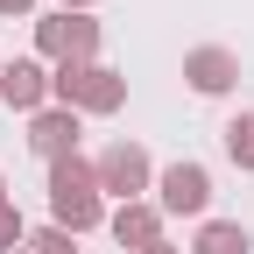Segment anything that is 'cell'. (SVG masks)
Segmentation results:
<instances>
[{
    "mask_svg": "<svg viewBox=\"0 0 254 254\" xmlns=\"http://www.w3.org/2000/svg\"><path fill=\"white\" fill-rule=\"evenodd\" d=\"M99 219H106L99 170H92L85 155H64V163H50V226H64V233H92Z\"/></svg>",
    "mask_w": 254,
    "mask_h": 254,
    "instance_id": "1",
    "label": "cell"
},
{
    "mask_svg": "<svg viewBox=\"0 0 254 254\" xmlns=\"http://www.w3.org/2000/svg\"><path fill=\"white\" fill-rule=\"evenodd\" d=\"M50 99L71 113H120L127 106V78L106 64H57L50 71Z\"/></svg>",
    "mask_w": 254,
    "mask_h": 254,
    "instance_id": "2",
    "label": "cell"
},
{
    "mask_svg": "<svg viewBox=\"0 0 254 254\" xmlns=\"http://www.w3.org/2000/svg\"><path fill=\"white\" fill-rule=\"evenodd\" d=\"M36 50H43L50 64H92V50H99V21L57 7V14L36 21Z\"/></svg>",
    "mask_w": 254,
    "mask_h": 254,
    "instance_id": "3",
    "label": "cell"
},
{
    "mask_svg": "<svg viewBox=\"0 0 254 254\" xmlns=\"http://www.w3.org/2000/svg\"><path fill=\"white\" fill-rule=\"evenodd\" d=\"M92 170H99V190H113L120 205H134L141 190L155 184V163H148V148H141V141H113Z\"/></svg>",
    "mask_w": 254,
    "mask_h": 254,
    "instance_id": "4",
    "label": "cell"
},
{
    "mask_svg": "<svg viewBox=\"0 0 254 254\" xmlns=\"http://www.w3.org/2000/svg\"><path fill=\"white\" fill-rule=\"evenodd\" d=\"M155 212H177V219H198L205 205H212V177H205V163H170L163 177H155Z\"/></svg>",
    "mask_w": 254,
    "mask_h": 254,
    "instance_id": "5",
    "label": "cell"
},
{
    "mask_svg": "<svg viewBox=\"0 0 254 254\" xmlns=\"http://www.w3.org/2000/svg\"><path fill=\"white\" fill-rule=\"evenodd\" d=\"M0 99H7L14 113H28L36 120L43 106H50V71L36 57H14V64H0Z\"/></svg>",
    "mask_w": 254,
    "mask_h": 254,
    "instance_id": "6",
    "label": "cell"
},
{
    "mask_svg": "<svg viewBox=\"0 0 254 254\" xmlns=\"http://www.w3.org/2000/svg\"><path fill=\"white\" fill-rule=\"evenodd\" d=\"M184 78H190V92L219 99V92H233V85H240V57H233V50H219V43H205V50H190V57H184Z\"/></svg>",
    "mask_w": 254,
    "mask_h": 254,
    "instance_id": "7",
    "label": "cell"
},
{
    "mask_svg": "<svg viewBox=\"0 0 254 254\" xmlns=\"http://www.w3.org/2000/svg\"><path fill=\"white\" fill-rule=\"evenodd\" d=\"M28 148H36L43 163L78 155V113H71V106H43L36 120H28Z\"/></svg>",
    "mask_w": 254,
    "mask_h": 254,
    "instance_id": "8",
    "label": "cell"
},
{
    "mask_svg": "<svg viewBox=\"0 0 254 254\" xmlns=\"http://www.w3.org/2000/svg\"><path fill=\"white\" fill-rule=\"evenodd\" d=\"M106 226H113V240H120V247H134V254H148L155 240H163V212H155L148 198H134V205H120V212L106 219Z\"/></svg>",
    "mask_w": 254,
    "mask_h": 254,
    "instance_id": "9",
    "label": "cell"
},
{
    "mask_svg": "<svg viewBox=\"0 0 254 254\" xmlns=\"http://www.w3.org/2000/svg\"><path fill=\"white\" fill-rule=\"evenodd\" d=\"M190 254H254V240H247L240 219H212V226H198V247Z\"/></svg>",
    "mask_w": 254,
    "mask_h": 254,
    "instance_id": "10",
    "label": "cell"
},
{
    "mask_svg": "<svg viewBox=\"0 0 254 254\" xmlns=\"http://www.w3.org/2000/svg\"><path fill=\"white\" fill-rule=\"evenodd\" d=\"M226 155L240 170H254V113H240V120H226Z\"/></svg>",
    "mask_w": 254,
    "mask_h": 254,
    "instance_id": "11",
    "label": "cell"
},
{
    "mask_svg": "<svg viewBox=\"0 0 254 254\" xmlns=\"http://www.w3.org/2000/svg\"><path fill=\"white\" fill-rule=\"evenodd\" d=\"M71 240H78V233H64V226H43V233H28V240H21V254H78Z\"/></svg>",
    "mask_w": 254,
    "mask_h": 254,
    "instance_id": "12",
    "label": "cell"
},
{
    "mask_svg": "<svg viewBox=\"0 0 254 254\" xmlns=\"http://www.w3.org/2000/svg\"><path fill=\"white\" fill-rule=\"evenodd\" d=\"M28 240V226H21V212H14V198H0V254H14Z\"/></svg>",
    "mask_w": 254,
    "mask_h": 254,
    "instance_id": "13",
    "label": "cell"
},
{
    "mask_svg": "<svg viewBox=\"0 0 254 254\" xmlns=\"http://www.w3.org/2000/svg\"><path fill=\"white\" fill-rule=\"evenodd\" d=\"M0 14H36V0H0Z\"/></svg>",
    "mask_w": 254,
    "mask_h": 254,
    "instance_id": "14",
    "label": "cell"
},
{
    "mask_svg": "<svg viewBox=\"0 0 254 254\" xmlns=\"http://www.w3.org/2000/svg\"><path fill=\"white\" fill-rule=\"evenodd\" d=\"M85 7H92V0H64V14H85Z\"/></svg>",
    "mask_w": 254,
    "mask_h": 254,
    "instance_id": "15",
    "label": "cell"
},
{
    "mask_svg": "<svg viewBox=\"0 0 254 254\" xmlns=\"http://www.w3.org/2000/svg\"><path fill=\"white\" fill-rule=\"evenodd\" d=\"M148 254H184V247H163V240H155V247H148Z\"/></svg>",
    "mask_w": 254,
    "mask_h": 254,
    "instance_id": "16",
    "label": "cell"
},
{
    "mask_svg": "<svg viewBox=\"0 0 254 254\" xmlns=\"http://www.w3.org/2000/svg\"><path fill=\"white\" fill-rule=\"evenodd\" d=\"M0 198H7V184H0Z\"/></svg>",
    "mask_w": 254,
    "mask_h": 254,
    "instance_id": "17",
    "label": "cell"
},
{
    "mask_svg": "<svg viewBox=\"0 0 254 254\" xmlns=\"http://www.w3.org/2000/svg\"><path fill=\"white\" fill-rule=\"evenodd\" d=\"M14 254H21V247H14Z\"/></svg>",
    "mask_w": 254,
    "mask_h": 254,
    "instance_id": "18",
    "label": "cell"
}]
</instances>
